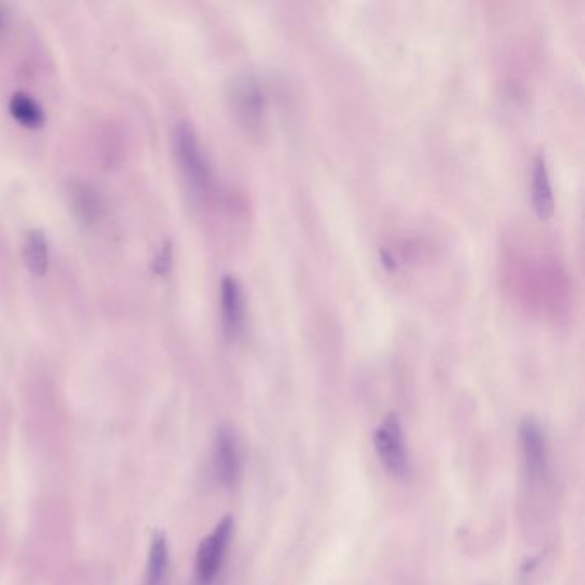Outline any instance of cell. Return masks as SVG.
Returning a JSON list of instances; mask_svg holds the SVG:
<instances>
[{
	"label": "cell",
	"instance_id": "1",
	"mask_svg": "<svg viewBox=\"0 0 585 585\" xmlns=\"http://www.w3.org/2000/svg\"><path fill=\"white\" fill-rule=\"evenodd\" d=\"M175 155L187 186L196 196H208L215 184L212 162L198 134L187 122H181L174 134Z\"/></svg>",
	"mask_w": 585,
	"mask_h": 585
},
{
	"label": "cell",
	"instance_id": "2",
	"mask_svg": "<svg viewBox=\"0 0 585 585\" xmlns=\"http://www.w3.org/2000/svg\"><path fill=\"white\" fill-rule=\"evenodd\" d=\"M229 100L242 129L251 136H260L265 131V97L258 79L251 74L232 79Z\"/></svg>",
	"mask_w": 585,
	"mask_h": 585
},
{
	"label": "cell",
	"instance_id": "4",
	"mask_svg": "<svg viewBox=\"0 0 585 585\" xmlns=\"http://www.w3.org/2000/svg\"><path fill=\"white\" fill-rule=\"evenodd\" d=\"M232 529H234L232 517H225L218 522L212 534L205 537V541L201 543L196 555V567H194L196 584L213 585V582L217 580L218 573L224 565L225 553L229 549Z\"/></svg>",
	"mask_w": 585,
	"mask_h": 585
},
{
	"label": "cell",
	"instance_id": "9",
	"mask_svg": "<svg viewBox=\"0 0 585 585\" xmlns=\"http://www.w3.org/2000/svg\"><path fill=\"white\" fill-rule=\"evenodd\" d=\"M532 203L541 220H548L555 212L553 187L549 181L548 165L543 153H539L532 163Z\"/></svg>",
	"mask_w": 585,
	"mask_h": 585
},
{
	"label": "cell",
	"instance_id": "6",
	"mask_svg": "<svg viewBox=\"0 0 585 585\" xmlns=\"http://www.w3.org/2000/svg\"><path fill=\"white\" fill-rule=\"evenodd\" d=\"M213 464L217 472L218 481L225 488H236L241 479L242 459L239 443L232 429H218L215 438V453H213Z\"/></svg>",
	"mask_w": 585,
	"mask_h": 585
},
{
	"label": "cell",
	"instance_id": "3",
	"mask_svg": "<svg viewBox=\"0 0 585 585\" xmlns=\"http://www.w3.org/2000/svg\"><path fill=\"white\" fill-rule=\"evenodd\" d=\"M374 448L378 459L392 476L404 477L409 472V450L399 417L390 414L374 431Z\"/></svg>",
	"mask_w": 585,
	"mask_h": 585
},
{
	"label": "cell",
	"instance_id": "10",
	"mask_svg": "<svg viewBox=\"0 0 585 585\" xmlns=\"http://www.w3.org/2000/svg\"><path fill=\"white\" fill-rule=\"evenodd\" d=\"M21 253L28 270L37 277L47 272L50 261L49 241L42 230L31 229L26 232L21 242Z\"/></svg>",
	"mask_w": 585,
	"mask_h": 585
},
{
	"label": "cell",
	"instance_id": "13",
	"mask_svg": "<svg viewBox=\"0 0 585 585\" xmlns=\"http://www.w3.org/2000/svg\"><path fill=\"white\" fill-rule=\"evenodd\" d=\"M7 23H9V7L4 2H0V35L6 30Z\"/></svg>",
	"mask_w": 585,
	"mask_h": 585
},
{
	"label": "cell",
	"instance_id": "11",
	"mask_svg": "<svg viewBox=\"0 0 585 585\" xmlns=\"http://www.w3.org/2000/svg\"><path fill=\"white\" fill-rule=\"evenodd\" d=\"M169 563V541L163 532H157L151 539L145 585H163L169 573Z\"/></svg>",
	"mask_w": 585,
	"mask_h": 585
},
{
	"label": "cell",
	"instance_id": "8",
	"mask_svg": "<svg viewBox=\"0 0 585 585\" xmlns=\"http://www.w3.org/2000/svg\"><path fill=\"white\" fill-rule=\"evenodd\" d=\"M220 314L225 337L236 338L241 332L244 301L239 280L232 275H225L220 284Z\"/></svg>",
	"mask_w": 585,
	"mask_h": 585
},
{
	"label": "cell",
	"instance_id": "5",
	"mask_svg": "<svg viewBox=\"0 0 585 585\" xmlns=\"http://www.w3.org/2000/svg\"><path fill=\"white\" fill-rule=\"evenodd\" d=\"M520 443L524 455L525 471L532 481H543L548 476V443L541 424L534 419H525L520 426Z\"/></svg>",
	"mask_w": 585,
	"mask_h": 585
},
{
	"label": "cell",
	"instance_id": "7",
	"mask_svg": "<svg viewBox=\"0 0 585 585\" xmlns=\"http://www.w3.org/2000/svg\"><path fill=\"white\" fill-rule=\"evenodd\" d=\"M67 200L74 215L86 225L97 224L102 218V194L91 182L73 179L67 184Z\"/></svg>",
	"mask_w": 585,
	"mask_h": 585
},
{
	"label": "cell",
	"instance_id": "12",
	"mask_svg": "<svg viewBox=\"0 0 585 585\" xmlns=\"http://www.w3.org/2000/svg\"><path fill=\"white\" fill-rule=\"evenodd\" d=\"M9 110L14 115V119H18L23 126L38 127L45 121V112L40 107V103L28 93H21V91L14 93L9 100Z\"/></svg>",
	"mask_w": 585,
	"mask_h": 585
}]
</instances>
